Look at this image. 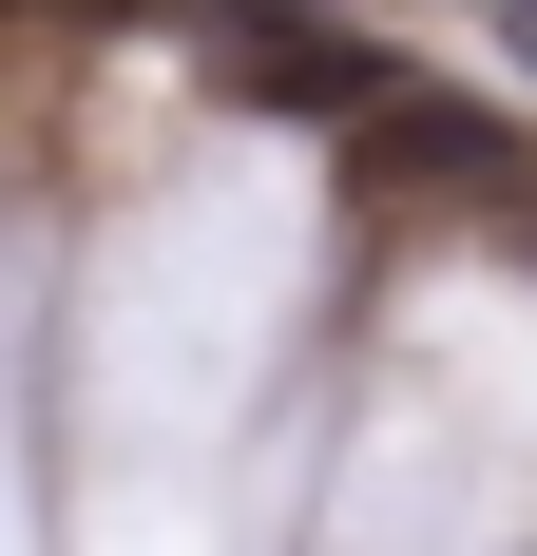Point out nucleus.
I'll list each match as a JSON object with an SVG mask.
<instances>
[{
    "mask_svg": "<svg viewBox=\"0 0 537 556\" xmlns=\"http://www.w3.org/2000/svg\"><path fill=\"white\" fill-rule=\"evenodd\" d=\"M519 250H537V212H519Z\"/></svg>",
    "mask_w": 537,
    "mask_h": 556,
    "instance_id": "2",
    "label": "nucleus"
},
{
    "mask_svg": "<svg viewBox=\"0 0 537 556\" xmlns=\"http://www.w3.org/2000/svg\"><path fill=\"white\" fill-rule=\"evenodd\" d=\"M212 20V58H230V97L250 115H346L365 135L403 77H384V39H346V20H308V0H192Z\"/></svg>",
    "mask_w": 537,
    "mask_h": 556,
    "instance_id": "1",
    "label": "nucleus"
}]
</instances>
